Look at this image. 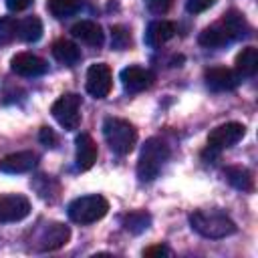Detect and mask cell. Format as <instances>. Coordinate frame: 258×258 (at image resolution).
Wrapping results in <instances>:
<instances>
[{"instance_id":"6da1fadb","label":"cell","mask_w":258,"mask_h":258,"mask_svg":"<svg viewBox=\"0 0 258 258\" xmlns=\"http://www.w3.org/2000/svg\"><path fill=\"white\" fill-rule=\"evenodd\" d=\"M189 226L194 232H198L200 236L210 238V240L228 238V236L236 234V230H238L234 220L218 210H212V212L198 210V212L189 214Z\"/></svg>"},{"instance_id":"7a4b0ae2","label":"cell","mask_w":258,"mask_h":258,"mask_svg":"<svg viewBox=\"0 0 258 258\" xmlns=\"http://www.w3.org/2000/svg\"><path fill=\"white\" fill-rule=\"evenodd\" d=\"M169 159V147L159 137H149L137 159V177L139 181H153Z\"/></svg>"},{"instance_id":"3957f363","label":"cell","mask_w":258,"mask_h":258,"mask_svg":"<svg viewBox=\"0 0 258 258\" xmlns=\"http://www.w3.org/2000/svg\"><path fill=\"white\" fill-rule=\"evenodd\" d=\"M103 135L111 151L117 155L131 153L137 143V129L133 127V123L121 117H107L103 121Z\"/></svg>"},{"instance_id":"277c9868","label":"cell","mask_w":258,"mask_h":258,"mask_svg":"<svg viewBox=\"0 0 258 258\" xmlns=\"http://www.w3.org/2000/svg\"><path fill=\"white\" fill-rule=\"evenodd\" d=\"M69 212V218L71 222L75 224H81V226H87V224H93L101 218L107 216L109 212V202L99 196V194H91V196H81L77 200H73L67 208Z\"/></svg>"},{"instance_id":"5b68a950","label":"cell","mask_w":258,"mask_h":258,"mask_svg":"<svg viewBox=\"0 0 258 258\" xmlns=\"http://www.w3.org/2000/svg\"><path fill=\"white\" fill-rule=\"evenodd\" d=\"M246 133V127L238 121H230V123H224V125H218L210 135H208V147L204 151V155H210V157H216L220 155L224 149L236 145Z\"/></svg>"},{"instance_id":"8992f818","label":"cell","mask_w":258,"mask_h":258,"mask_svg":"<svg viewBox=\"0 0 258 258\" xmlns=\"http://www.w3.org/2000/svg\"><path fill=\"white\" fill-rule=\"evenodd\" d=\"M52 117L56 119V123L67 129V131H75L81 125V97L77 93H64L60 95L52 107H50Z\"/></svg>"},{"instance_id":"52a82bcc","label":"cell","mask_w":258,"mask_h":258,"mask_svg":"<svg viewBox=\"0 0 258 258\" xmlns=\"http://www.w3.org/2000/svg\"><path fill=\"white\" fill-rule=\"evenodd\" d=\"M113 87V75L109 64L105 62H95L87 71V93L95 99H105L111 93Z\"/></svg>"},{"instance_id":"ba28073f","label":"cell","mask_w":258,"mask_h":258,"mask_svg":"<svg viewBox=\"0 0 258 258\" xmlns=\"http://www.w3.org/2000/svg\"><path fill=\"white\" fill-rule=\"evenodd\" d=\"M30 214L28 198L20 194H6L0 196V224L6 222H20Z\"/></svg>"},{"instance_id":"9c48e42d","label":"cell","mask_w":258,"mask_h":258,"mask_svg":"<svg viewBox=\"0 0 258 258\" xmlns=\"http://www.w3.org/2000/svg\"><path fill=\"white\" fill-rule=\"evenodd\" d=\"M69 238H71L69 226H64L60 222H50L44 226V230L38 236V250H42V252L58 250L69 242Z\"/></svg>"},{"instance_id":"30bf717a","label":"cell","mask_w":258,"mask_h":258,"mask_svg":"<svg viewBox=\"0 0 258 258\" xmlns=\"http://www.w3.org/2000/svg\"><path fill=\"white\" fill-rule=\"evenodd\" d=\"M10 69H12V73H16L20 77H40L46 73L48 64L44 58H40L32 52H18L12 56Z\"/></svg>"},{"instance_id":"8fae6325","label":"cell","mask_w":258,"mask_h":258,"mask_svg":"<svg viewBox=\"0 0 258 258\" xmlns=\"http://www.w3.org/2000/svg\"><path fill=\"white\" fill-rule=\"evenodd\" d=\"M204 79H206V85L212 91H232L242 81V77L236 71L226 69V67H212V69H208L204 73Z\"/></svg>"},{"instance_id":"7c38bea8","label":"cell","mask_w":258,"mask_h":258,"mask_svg":"<svg viewBox=\"0 0 258 258\" xmlns=\"http://www.w3.org/2000/svg\"><path fill=\"white\" fill-rule=\"evenodd\" d=\"M153 81H155V75L143 67H127L121 71V83L129 93H141L149 89Z\"/></svg>"},{"instance_id":"4fadbf2b","label":"cell","mask_w":258,"mask_h":258,"mask_svg":"<svg viewBox=\"0 0 258 258\" xmlns=\"http://www.w3.org/2000/svg\"><path fill=\"white\" fill-rule=\"evenodd\" d=\"M38 161V155L34 151H16L0 159V171L2 173H26L30 171Z\"/></svg>"},{"instance_id":"5bb4252c","label":"cell","mask_w":258,"mask_h":258,"mask_svg":"<svg viewBox=\"0 0 258 258\" xmlns=\"http://www.w3.org/2000/svg\"><path fill=\"white\" fill-rule=\"evenodd\" d=\"M71 34L89 46H101L105 40V32L95 20H79L77 24H73Z\"/></svg>"},{"instance_id":"9a60e30c","label":"cell","mask_w":258,"mask_h":258,"mask_svg":"<svg viewBox=\"0 0 258 258\" xmlns=\"http://www.w3.org/2000/svg\"><path fill=\"white\" fill-rule=\"evenodd\" d=\"M75 143H77V167H79L81 171L91 169L93 163L97 161V155H99L97 143L93 141V137H91L89 133L77 135Z\"/></svg>"},{"instance_id":"2e32d148","label":"cell","mask_w":258,"mask_h":258,"mask_svg":"<svg viewBox=\"0 0 258 258\" xmlns=\"http://www.w3.org/2000/svg\"><path fill=\"white\" fill-rule=\"evenodd\" d=\"M175 36V24L169 20H155L147 26L145 32V42L149 46H161L167 40H171Z\"/></svg>"},{"instance_id":"e0dca14e","label":"cell","mask_w":258,"mask_h":258,"mask_svg":"<svg viewBox=\"0 0 258 258\" xmlns=\"http://www.w3.org/2000/svg\"><path fill=\"white\" fill-rule=\"evenodd\" d=\"M198 42L206 48H220V46L232 42V36L228 34V30L224 28L222 22H216V24H212V26H208L200 32Z\"/></svg>"},{"instance_id":"ac0fdd59","label":"cell","mask_w":258,"mask_h":258,"mask_svg":"<svg viewBox=\"0 0 258 258\" xmlns=\"http://www.w3.org/2000/svg\"><path fill=\"white\" fill-rule=\"evenodd\" d=\"M220 22L224 24V28H226L228 34L232 36V40L244 38V36H248V32H250V26H248L246 18H244L242 12H238V10H230V12H226V14L222 16Z\"/></svg>"},{"instance_id":"d6986e66","label":"cell","mask_w":258,"mask_h":258,"mask_svg":"<svg viewBox=\"0 0 258 258\" xmlns=\"http://www.w3.org/2000/svg\"><path fill=\"white\" fill-rule=\"evenodd\" d=\"M240 77H254L258 71V48L256 46H246L238 52L236 56V69Z\"/></svg>"},{"instance_id":"ffe728a7","label":"cell","mask_w":258,"mask_h":258,"mask_svg":"<svg viewBox=\"0 0 258 258\" xmlns=\"http://www.w3.org/2000/svg\"><path fill=\"white\" fill-rule=\"evenodd\" d=\"M52 56L62 62V64H77L81 60V50L79 46L73 42V40H67V38H60L52 44Z\"/></svg>"},{"instance_id":"44dd1931","label":"cell","mask_w":258,"mask_h":258,"mask_svg":"<svg viewBox=\"0 0 258 258\" xmlns=\"http://www.w3.org/2000/svg\"><path fill=\"white\" fill-rule=\"evenodd\" d=\"M226 179L240 191H252L254 189V177L250 173V169L242 167V165H232L224 169Z\"/></svg>"},{"instance_id":"7402d4cb","label":"cell","mask_w":258,"mask_h":258,"mask_svg":"<svg viewBox=\"0 0 258 258\" xmlns=\"http://www.w3.org/2000/svg\"><path fill=\"white\" fill-rule=\"evenodd\" d=\"M18 36L24 42H36L42 36V22L36 16H26L18 22Z\"/></svg>"},{"instance_id":"603a6c76","label":"cell","mask_w":258,"mask_h":258,"mask_svg":"<svg viewBox=\"0 0 258 258\" xmlns=\"http://www.w3.org/2000/svg\"><path fill=\"white\" fill-rule=\"evenodd\" d=\"M46 8L54 18H69L81 10V0H48Z\"/></svg>"},{"instance_id":"cb8c5ba5","label":"cell","mask_w":258,"mask_h":258,"mask_svg":"<svg viewBox=\"0 0 258 258\" xmlns=\"http://www.w3.org/2000/svg\"><path fill=\"white\" fill-rule=\"evenodd\" d=\"M149 224H151V216H149L147 212H131V214H127V216L123 218V226H125V230L131 232V234H141V232H145V230L149 228Z\"/></svg>"},{"instance_id":"d4e9b609","label":"cell","mask_w":258,"mask_h":258,"mask_svg":"<svg viewBox=\"0 0 258 258\" xmlns=\"http://www.w3.org/2000/svg\"><path fill=\"white\" fill-rule=\"evenodd\" d=\"M18 34V22L12 16H0V46L10 44Z\"/></svg>"},{"instance_id":"484cf974","label":"cell","mask_w":258,"mask_h":258,"mask_svg":"<svg viewBox=\"0 0 258 258\" xmlns=\"http://www.w3.org/2000/svg\"><path fill=\"white\" fill-rule=\"evenodd\" d=\"M129 44H131V34L127 32V28L121 24L111 26V46L117 50H125Z\"/></svg>"},{"instance_id":"4316f807","label":"cell","mask_w":258,"mask_h":258,"mask_svg":"<svg viewBox=\"0 0 258 258\" xmlns=\"http://www.w3.org/2000/svg\"><path fill=\"white\" fill-rule=\"evenodd\" d=\"M216 4V0H185V10L189 14H200L208 8H212Z\"/></svg>"},{"instance_id":"83f0119b","label":"cell","mask_w":258,"mask_h":258,"mask_svg":"<svg viewBox=\"0 0 258 258\" xmlns=\"http://www.w3.org/2000/svg\"><path fill=\"white\" fill-rule=\"evenodd\" d=\"M145 4L153 14H165L171 6V0H145Z\"/></svg>"},{"instance_id":"f1b7e54d","label":"cell","mask_w":258,"mask_h":258,"mask_svg":"<svg viewBox=\"0 0 258 258\" xmlns=\"http://www.w3.org/2000/svg\"><path fill=\"white\" fill-rule=\"evenodd\" d=\"M38 139H40V143L46 145V147H54V145H56V135H54V131H52L50 127H42L40 133H38Z\"/></svg>"},{"instance_id":"f546056e","label":"cell","mask_w":258,"mask_h":258,"mask_svg":"<svg viewBox=\"0 0 258 258\" xmlns=\"http://www.w3.org/2000/svg\"><path fill=\"white\" fill-rule=\"evenodd\" d=\"M167 254H169V250H167V246H163V244L149 246V248L143 250V256H147V258H151V256H167Z\"/></svg>"},{"instance_id":"4dcf8cb0","label":"cell","mask_w":258,"mask_h":258,"mask_svg":"<svg viewBox=\"0 0 258 258\" xmlns=\"http://www.w3.org/2000/svg\"><path fill=\"white\" fill-rule=\"evenodd\" d=\"M32 4V0H6V6L10 12H22Z\"/></svg>"}]
</instances>
